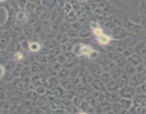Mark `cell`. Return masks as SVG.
I'll return each mask as SVG.
<instances>
[{
    "instance_id": "obj_57",
    "label": "cell",
    "mask_w": 146,
    "mask_h": 114,
    "mask_svg": "<svg viewBox=\"0 0 146 114\" xmlns=\"http://www.w3.org/2000/svg\"><path fill=\"white\" fill-rule=\"evenodd\" d=\"M92 31H93V34H94L96 37L102 35V34L104 33V30H103L100 27H97V28H93Z\"/></svg>"
},
{
    "instance_id": "obj_33",
    "label": "cell",
    "mask_w": 146,
    "mask_h": 114,
    "mask_svg": "<svg viewBox=\"0 0 146 114\" xmlns=\"http://www.w3.org/2000/svg\"><path fill=\"white\" fill-rule=\"evenodd\" d=\"M70 76V68H66V67H63L61 70L58 71L57 73V77L59 79L61 78H66V77Z\"/></svg>"
},
{
    "instance_id": "obj_34",
    "label": "cell",
    "mask_w": 146,
    "mask_h": 114,
    "mask_svg": "<svg viewBox=\"0 0 146 114\" xmlns=\"http://www.w3.org/2000/svg\"><path fill=\"white\" fill-rule=\"evenodd\" d=\"M34 58H35V61L40 63V64H46V63H48L47 55H44V54H40V53H37V54H34Z\"/></svg>"
},
{
    "instance_id": "obj_38",
    "label": "cell",
    "mask_w": 146,
    "mask_h": 114,
    "mask_svg": "<svg viewBox=\"0 0 146 114\" xmlns=\"http://www.w3.org/2000/svg\"><path fill=\"white\" fill-rule=\"evenodd\" d=\"M84 100H85V98H84V97H82L77 94V95H76L74 97V98L72 99V104H74V105H76L77 108H79L81 103L84 102Z\"/></svg>"
},
{
    "instance_id": "obj_61",
    "label": "cell",
    "mask_w": 146,
    "mask_h": 114,
    "mask_svg": "<svg viewBox=\"0 0 146 114\" xmlns=\"http://www.w3.org/2000/svg\"><path fill=\"white\" fill-rule=\"evenodd\" d=\"M136 70H137V73L138 72H143L144 71V68H145V66H144V64L143 63H141V64H138V66H136Z\"/></svg>"
},
{
    "instance_id": "obj_31",
    "label": "cell",
    "mask_w": 146,
    "mask_h": 114,
    "mask_svg": "<svg viewBox=\"0 0 146 114\" xmlns=\"http://www.w3.org/2000/svg\"><path fill=\"white\" fill-rule=\"evenodd\" d=\"M23 67H24V64H23L22 63H18V64H17L16 68H14V71L11 72L14 78H20V77H21Z\"/></svg>"
},
{
    "instance_id": "obj_28",
    "label": "cell",
    "mask_w": 146,
    "mask_h": 114,
    "mask_svg": "<svg viewBox=\"0 0 146 114\" xmlns=\"http://www.w3.org/2000/svg\"><path fill=\"white\" fill-rule=\"evenodd\" d=\"M24 53L26 52H24V51H19L14 53L12 56V59L17 63H22V61H24L26 57Z\"/></svg>"
},
{
    "instance_id": "obj_32",
    "label": "cell",
    "mask_w": 146,
    "mask_h": 114,
    "mask_svg": "<svg viewBox=\"0 0 146 114\" xmlns=\"http://www.w3.org/2000/svg\"><path fill=\"white\" fill-rule=\"evenodd\" d=\"M55 38H56V40L60 44H64V43L68 42L69 41V37L66 33H58Z\"/></svg>"
},
{
    "instance_id": "obj_9",
    "label": "cell",
    "mask_w": 146,
    "mask_h": 114,
    "mask_svg": "<svg viewBox=\"0 0 146 114\" xmlns=\"http://www.w3.org/2000/svg\"><path fill=\"white\" fill-rule=\"evenodd\" d=\"M87 68L83 64H80L72 68H70V76L74 78H80L84 75Z\"/></svg>"
},
{
    "instance_id": "obj_53",
    "label": "cell",
    "mask_w": 146,
    "mask_h": 114,
    "mask_svg": "<svg viewBox=\"0 0 146 114\" xmlns=\"http://www.w3.org/2000/svg\"><path fill=\"white\" fill-rule=\"evenodd\" d=\"M135 89H136V95L137 94L145 93H146V82L143 83L139 86L136 87Z\"/></svg>"
},
{
    "instance_id": "obj_50",
    "label": "cell",
    "mask_w": 146,
    "mask_h": 114,
    "mask_svg": "<svg viewBox=\"0 0 146 114\" xmlns=\"http://www.w3.org/2000/svg\"><path fill=\"white\" fill-rule=\"evenodd\" d=\"M72 10H74V7H73L72 4H71V2L67 1V2H66L65 4H64V7H63V11L65 13V14H68V13L71 12Z\"/></svg>"
},
{
    "instance_id": "obj_43",
    "label": "cell",
    "mask_w": 146,
    "mask_h": 114,
    "mask_svg": "<svg viewBox=\"0 0 146 114\" xmlns=\"http://www.w3.org/2000/svg\"><path fill=\"white\" fill-rule=\"evenodd\" d=\"M11 105H12V103L8 99L1 100V102H0V108L1 109L10 110Z\"/></svg>"
},
{
    "instance_id": "obj_41",
    "label": "cell",
    "mask_w": 146,
    "mask_h": 114,
    "mask_svg": "<svg viewBox=\"0 0 146 114\" xmlns=\"http://www.w3.org/2000/svg\"><path fill=\"white\" fill-rule=\"evenodd\" d=\"M123 107L120 102H115L113 103H111V111L113 112V113H121L123 111Z\"/></svg>"
},
{
    "instance_id": "obj_5",
    "label": "cell",
    "mask_w": 146,
    "mask_h": 114,
    "mask_svg": "<svg viewBox=\"0 0 146 114\" xmlns=\"http://www.w3.org/2000/svg\"><path fill=\"white\" fill-rule=\"evenodd\" d=\"M146 75L144 72H138L130 76L129 84L134 87H138L145 82Z\"/></svg>"
},
{
    "instance_id": "obj_29",
    "label": "cell",
    "mask_w": 146,
    "mask_h": 114,
    "mask_svg": "<svg viewBox=\"0 0 146 114\" xmlns=\"http://www.w3.org/2000/svg\"><path fill=\"white\" fill-rule=\"evenodd\" d=\"M124 71H125V74H127L130 76H131L134 75V74H135L137 73L136 67H135V66L127 62L126 65L124 67Z\"/></svg>"
},
{
    "instance_id": "obj_55",
    "label": "cell",
    "mask_w": 146,
    "mask_h": 114,
    "mask_svg": "<svg viewBox=\"0 0 146 114\" xmlns=\"http://www.w3.org/2000/svg\"><path fill=\"white\" fill-rule=\"evenodd\" d=\"M15 1L20 9H24L28 3V0H15Z\"/></svg>"
},
{
    "instance_id": "obj_8",
    "label": "cell",
    "mask_w": 146,
    "mask_h": 114,
    "mask_svg": "<svg viewBox=\"0 0 146 114\" xmlns=\"http://www.w3.org/2000/svg\"><path fill=\"white\" fill-rule=\"evenodd\" d=\"M11 39H12V37H11V34L9 32L8 30H7V31H1V36H0L1 50L6 49Z\"/></svg>"
},
{
    "instance_id": "obj_58",
    "label": "cell",
    "mask_w": 146,
    "mask_h": 114,
    "mask_svg": "<svg viewBox=\"0 0 146 114\" xmlns=\"http://www.w3.org/2000/svg\"><path fill=\"white\" fill-rule=\"evenodd\" d=\"M47 58H48V64H51L53 63H55L57 61V56L53 54H49L47 55Z\"/></svg>"
},
{
    "instance_id": "obj_51",
    "label": "cell",
    "mask_w": 146,
    "mask_h": 114,
    "mask_svg": "<svg viewBox=\"0 0 146 114\" xmlns=\"http://www.w3.org/2000/svg\"><path fill=\"white\" fill-rule=\"evenodd\" d=\"M48 88L45 86V85H38V86L36 87L35 91L38 93L39 95H44V94L46 93V91Z\"/></svg>"
},
{
    "instance_id": "obj_36",
    "label": "cell",
    "mask_w": 146,
    "mask_h": 114,
    "mask_svg": "<svg viewBox=\"0 0 146 114\" xmlns=\"http://www.w3.org/2000/svg\"><path fill=\"white\" fill-rule=\"evenodd\" d=\"M41 64L40 63L37 62L36 61H34L30 66L31 71L33 74H36L41 72Z\"/></svg>"
},
{
    "instance_id": "obj_30",
    "label": "cell",
    "mask_w": 146,
    "mask_h": 114,
    "mask_svg": "<svg viewBox=\"0 0 146 114\" xmlns=\"http://www.w3.org/2000/svg\"><path fill=\"white\" fill-rule=\"evenodd\" d=\"M65 20L69 21V22H71V24L74 22H75V21H78V15H77L76 11L74 9V10H72L71 12L68 13V14H66Z\"/></svg>"
},
{
    "instance_id": "obj_54",
    "label": "cell",
    "mask_w": 146,
    "mask_h": 114,
    "mask_svg": "<svg viewBox=\"0 0 146 114\" xmlns=\"http://www.w3.org/2000/svg\"><path fill=\"white\" fill-rule=\"evenodd\" d=\"M62 53V50H61V47L59 46H56V47H54V48H51L50 49V53L49 54H53V55H55L56 56H58L59 54H61Z\"/></svg>"
},
{
    "instance_id": "obj_16",
    "label": "cell",
    "mask_w": 146,
    "mask_h": 114,
    "mask_svg": "<svg viewBox=\"0 0 146 114\" xmlns=\"http://www.w3.org/2000/svg\"><path fill=\"white\" fill-rule=\"evenodd\" d=\"M133 101L135 106L146 107V95L145 94H137Z\"/></svg>"
},
{
    "instance_id": "obj_21",
    "label": "cell",
    "mask_w": 146,
    "mask_h": 114,
    "mask_svg": "<svg viewBox=\"0 0 146 114\" xmlns=\"http://www.w3.org/2000/svg\"><path fill=\"white\" fill-rule=\"evenodd\" d=\"M94 78H95L93 76V75L91 74V72H90L88 69H86V72L84 73V75L81 77L80 79H81V82L82 83V84H91V82H92L93 81H94Z\"/></svg>"
},
{
    "instance_id": "obj_48",
    "label": "cell",
    "mask_w": 146,
    "mask_h": 114,
    "mask_svg": "<svg viewBox=\"0 0 146 114\" xmlns=\"http://www.w3.org/2000/svg\"><path fill=\"white\" fill-rule=\"evenodd\" d=\"M38 21H39V19L38 18V17H37V16L34 13L29 14L28 21H27V23H28V24L34 25V24H36V22H38Z\"/></svg>"
},
{
    "instance_id": "obj_25",
    "label": "cell",
    "mask_w": 146,
    "mask_h": 114,
    "mask_svg": "<svg viewBox=\"0 0 146 114\" xmlns=\"http://www.w3.org/2000/svg\"><path fill=\"white\" fill-rule=\"evenodd\" d=\"M129 80H130V76L128 75L127 74H125V72L116 80L117 82H118V85H119L120 88L121 87L124 86L125 85H128L129 84Z\"/></svg>"
},
{
    "instance_id": "obj_60",
    "label": "cell",
    "mask_w": 146,
    "mask_h": 114,
    "mask_svg": "<svg viewBox=\"0 0 146 114\" xmlns=\"http://www.w3.org/2000/svg\"><path fill=\"white\" fill-rule=\"evenodd\" d=\"M146 113V107L135 106V113Z\"/></svg>"
},
{
    "instance_id": "obj_35",
    "label": "cell",
    "mask_w": 146,
    "mask_h": 114,
    "mask_svg": "<svg viewBox=\"0 0 146 114\" xmlns=\"http://www.w3.org/2000/svg\"><path fill=\"white\" fill-rule=\"evenodd\" d=\"M145 45L143 42H139L137 44V45L135 46V51L136 54L139 55L143 56L145 54Z\"/></svg>"
},
{
    "instance_id": "obj_7",
    "label": "cell",
    "mask_w": 146,
    "mask_h": 114,
    "mask_svg": "<svg viewBox=\"0 0 146 114\" xmlns=\"http://www.w3.org/2000/svg\"><path fill=\"white\" fill-rule=\"evenodd\" d=\"M12 38H18L24 33V25L20 23L15 22L8 30Z\"/></svg>"
},
{
    "instance_id": "obj_24",
    "label": "cell",
    "mask_w": 146,
    "mask_h": 114,
    "mask_svg": "<svg viewBox=\"0 0 146 114\" xmlns=\"http://www.w3.org/2000/svg\"><path fill=\"white\" fill-rule=\"evenodd\" d=\"M71 27H72L71 23L64 19L58 27V33H66V34L71 29Z\"/></svg>"
},
{
    "instance_id": "obj_37",
    "label": "cell",
    "mask_w": 146,
    "mask_h": 114,
    "mask_svg": "<svg viewBox=\"0 0 146 114\" xmlns=\"http://www.w3.org/2000/svg\"><path fill=\"white\" fill-rule=\"evenodd\" d=\"M37 7H38V4H35V3L34 2H31V1H28V3H27V6H26L24 9H25L29 14H33V13L35 12Z\"/></svg>"
},
{
    "instance_id": "obj_40",
    "label": "cell",
    "mask_w": 146,
    "mask_h": 114,
    "mask_svg": "<svg viewBox=\"0 0 146 114\" xmlns=\"http://www.w3.org/2000/svg\"><path fill=\"white\" fill-rule=\"evenodd\" d=\"M93 31L90 29V28H84L79 32V36L82 38H89L91 36Z\"/></svg>"
},
{
    "instance_id": "obj_45",
    "label": "cell",
    "mask_w": 146,
    "mask_h": 114,
    "mask_svg": "<svg viewBox=\"0 0 146 114\" xmlns=\"http://www.w3.org/2000/svg\"><path fill=\"white\" fill-rule=\"evenodd\" d=\"M65 111L66 113H75L81 112L79 108H77L74 104H71V105H68L67 106H66Z\"/></svg>"
},
{
    "instance_id": "obj_14",
    "label": "cell",
    "mask_w": 146,
    "mask_h": 114,
    "mask_svg": "<svg viewBox=\"0 0 146 114\" xmlns=\"http://www.w3.org/2000/svg\"><path fill=\"white\" fill-rule=\"evenodd\" d=\"M80 64H81V57L76 56L74 58H66L63 64V66L68 68H72Z\"/></svg>"
},
{
    "instance_id": "obj_56",
    "label": "cell",
    "mask_w": 146,
    "mask_h": 114,
    "mask_svg": "<svg viewBox=\"0 0 146 114\" xmlns=\"http://www.w3.org/2000/svg\"><path fill=\"white\" fill-rule=\"evenodd\" d=\"M70 41L71 44H74V46H75V45H77V44H79L82 43V38L80 36L74 37V38H69V41Z\"/></svg>"
},
{
    "instance_id": "obj_15",
    "label": "cell",
    "mask_w": 146,
    "mask_h": 114,
    "mask_svg": "<svg viewBox=\"0 0 146 114\" xmlns=\"http://www.w3.org/2000/svg\"><path fill=\"white\" fill-rule=\"evenodd\" d=\"M121 99V96L119 95L118 92H106V100L110 103H113L115 102H120Z\"/></svg>"
},
{
    "instance_id": "obj_27",
    "label": "cell",
    "mask_w": 146,
    "mask_h": 114,
    "mask_svg": "<svg viewBox=\"0 0 146 114\" xmlns=\"http://www.w3.org/2000/svg\"><path fill=\"white\" fill-rule=\"evenodd\" d=\"M120 103H121L123 108L125 110H127V111H128V109H130V108L134 105L133 99H130V98H121V101H120Z\"/></svg>"
},
{
    "instance_id": "obj_18",
    "label": "cell",
    "mask_w": 146,
    "mask_h": 114,
    "mask_svg": "<svg viewBox=\"0 0 146 114\" xmlns=\"http://www.w3.org/2000/svg\"><path fill=\"white\" fill-rule=\"evenodd\" d=\"M24 34L28 37L29 39L34 37L35 34V31H34V25L27 23L24 25Z\"/></svg>"
},
{
    "instance_id": "obj_2",
    "label": "cell",
    "mask_w": 146,
    "mask_h": 114,
    "mask_svg": "<svg viewBox=\"0 0 146 114\" xmlns=\"http://www.w3.org/2000/svg\"><path fill=\"white\" fill-rule=\"evenodd\" d=\"M106 54L108 57V58L111 59L117 66L124 68L125 66L126 65V58H125L121 53L115 51H110L108 52H106Z\"/></svg>"
},
{
    "instance_id": "obj_39",
    "label": "cell",
    "mask_w": 146,
    "mask_h": 114,
    "mask_svg": "<svg viewBox=\"0 0 146 114\" xmlns=\"http://www.w3.org/2000/svg\"><path fill=\"white\" fill-rule=\"evenodd\" d=\"M94 96L95 97L96 99L98 101V103L101 101H105L106 100V92H102V91H94L92 93Z\"/></svg>"
},
{
    "instance_id": "obj_52",
    "label": "cell",
    "mask_w": 146,
    "mask_h": 114,
    "mask_svg": "<svg viewBox=\"0 0 146 114\" xmlns=\"http://www.w3.org/2000/svg\"><path fill=\"white\" fill-rule=\"evenodd\" d=\"M68 36L69 37V38H74V37H77V36H79V31H77V30L74 29L71 27V29L66 33Z\"/></svg>"
},
{
    "instance_id": "obj_47",
    "label": "cell",
    "mask_w": 146,
    "mask_h": 114,
    "mask_svg": "<svg viewBox=\"0 0 146 114\" xmlns=\"http://www.w3.org/2000/svg\"><path fill=\"white\" fill-rule=\"evenodd\" d=\"M135 48H134V47L128 46V47H127L126 49H125V51H123L121 54H122L123 56L125 58H126V59H127V58H128L129 56H131L132 54H135Z\"/></svg>"
},
{
    "instance_id": "obj_19",
    "label": "cell",
    "mask_w": 146,
    "mask_h": 114,
    "mask_svg": "<svg viewBox=\"0 0 146 114\" xmlns=\"http://www.w3.org/2000/svg\"><path fill=\"white\" fill-rule=\"evenodd\" d=\"M106 85L107 91H110V92H118L119 91L120 86L116 80H111V81L106 84Z\"/></svg>"
},
{
    "instance_id": "obj_1",
    "label": "cell",
    "mask_w": 146,
    "mask_h": 114,
    "mask_svg": "<svg viewBox=\"0 0 146 114\" xmlns=\"http://www.w3.org/2000/svg\"><path fill=\"white\" fill-rule=\"evenodd\" d=\"M134 35L131 31L122 26H115L111 29V36L115 40H125Z\"/></svg>"
},
{
    "instance_id": "obj_26",
    "label": "cell",
    "mask_w": 146,
    "mask_h": 114,
    "mask_svg": "<svg viewBox=\"0 0 146 114\" xmlns=\"http://www.w3.org/2000/svg\"><path fill=\"white\" fill-rule=\"evenodd\" d=\"M124 72H125L124 71V68H121V67L118 66H115L113 69H112L110 71L113 77V79L114 80L118 79Z\"/></svg>"
},
{
    "instance_id": "obj_11",
    "label": "cell",
    "mask_w": 146,
    "mask_h": 114,
    "mask_svg": "<svg viewBox=\"0 0 146 114\" xmlns=\"http://www.w3.org/2000/svg\"><path fill=\"white\" fill-rule=\"evenodd\" d=\"M91 85L94 91H102V92H106L107 91L106 84L101 78H94V81L91 82Z\"/></svg>"
},
{
    "instance_id": "obj_42",
    "label": "cell",
    "mask_w": 146,
    "mask_h": 114,
    "mask_svg": "<svg viewBox=\"0 0 146 114\" xmlns=\"http://www.w3.org/2000/svg\"><path fill=\"white\" fill-rule=\"evenodd\" d=\"M101 78L105 84H107V83H108L109 81H111V80H113V77L112 76H111V74L109 71H104V73L102 74V75H101V78Z\"/></svg>"
},
{
    "instance_id": "obj_49",
    "label": "cell",
    "mask_w": 146,
    "mask_h": 114,
    "mask_svg": "<svg viewBox=\"0 0 146 114\" xmlns=\"http://www.w3.org/2000/svg\"><path fill=\"white\" fill-rule=\"evenodd\" d=\"M91 107V105H90L89 103L88 102V101H86V100H84V102L81 103V106H80L79 109L80 111H81V112H83V113H87L88 112V109H89Z\"/></svg>"
},
{
    "instance_id": "obj_13",
    "label": "cell",
    "mask_w": 146,
    "mask_h": 114,
    "mask_svg": "<svg viewBox=\"0 0 146 114\" xmlns=\"http://www.w3.org/2000/svg\"><path fill=\"white\" fill-rule=\"evenodd\" d=\"M29 13L25 9H20L17 12V17H16V22L20 23V24L24 25L27 24L28 21Z\"/></svg>"
},
{
    "instance_id": "obj_46",
    "label": "cell",
    "mask_w": 146,
    "mask_h": 114,
    "mask_svg": "<svg viewBox=\"0 0 146 114\" xmlns=\"http://www.w3.org/2000/svg\"><path fill=\"white\" fill-rule=\"evenodd\" d=\"M85 99L86 100V101L89 103L90 105L93 107H96L97 105V104L98 103V101L96 99L95 97L94 96V95H93L92 93L86 97Z\"/></svg>"
},
{
    "instance_id": "obj_23",
    "label": "cell",
    "mask_w": 146,
    "mask_h": 114,
    "mask_svg": "<svg viewBox=\"0 0 146 114\" xmlns=\"http://www.w3.org/2000/svg\"><path fill=\"white\" fill-rule=\"evenodd\" d=\"M41 4L45 6L48 9L53 10L58 5V0H41Z\"/></svg>"
},
{
    "instance_id": "obj_12",
    "label": "cell",
    "mask_w": 146,
    "mask_h": 114,
    "mask_svg": "<svg viewBox=\"0 0 146 114\" xmlns=\"http://www.w3.org/2000/svg\"><path fill=\"white\" fill-rule=\"evenodd\" d=\"M39 96L40 95L35 90L26 91L23 93V97H24V100H27V101L37 102Z\"/></svg>"
},
{
    "instance_id": "obj_44",
    "label": "cell",
    "mask_w": 146,
    "mask_h": 114,
    "mask_svg": "<svg viewBox=\"0 0 146 114\" xmlns=\"http://www.w3.org/2000/svg\"><path fill=\"white\" fill-rule=\"evenodd\" d=\"M74 44H71L70 41L68 42H66L64 44H62L60 45L61 50H62V52H66V51H73V48H74Z\"/></svg>"
},
{
    "instance_id": "obj_10",
    "label": "cell",
    "mask_w": 146,
    "mask_h": 114,
    "mask_svg": "<svg viewBox=\"0 0 146 114\" xmlns=\"http://www.w3.org/2000/svg\"><path fill=\"white\" fill-rule=\"evenodd\" d=\"M6 49L9 51V52H11V54H14V53L17 52V51H23L22 48H21V43L19 42L17 38H12V39L11 40V41H10Z\"/></svg>"
},
{
    "instance_id": "obj_4",
    "label": "cell",
    "mask_w": 146,
    "mask_h": 114,
    "mask_svg": "<svg viewBox=\"0 0 146 114\" xmlns=\"http://www.w3.org/2000/svg\"><path fill=\"white\" fill-rule=\"evenodd\" d=\"M34 14L38 17V18L41 21L51 19V11L42 4L38 5Z\"/></svg>"
},
{
    "instance_id": "obj_20",
    "label": "cell",
    "mask_w": 146,
    "mask_h": 114,
    "mask_svg": "<svg viewBox=\"0 0 146 114\" xmlns=\"http://www.w3.org/2000/svg\"><path fill=\"white\" fill-rule=\"evenodd\" d=\"M113 38H111V36L107 35L106 34H103L102 35L96 37V41H98V44L101 46H106L109 44Z\"/></svg>"
},
{
    "instance_id": "obj_3",
    "label": "cell",
    "mask_w": 146,
    "mask_h": 114,
    "mask_svg": "<svg viewBox=\"0 0 146 114\" xmlns=\"http://www.w3.org/2000/svg\"><path fill=\"white\" fill-rule=\"evenodd\" d=\"M118 93L121 95V98L133 99L134 97L136 95V89H135V87L128 84V85L121 87Z\"/></svg>"
},
{
    "instance_id": "obj_22",
    "label": "cell",
    "mask_w": 146,
    "mask_h": 114,
    "mask_svg": "<svg viewBox=\"0 0 146 114\" xmlns=\"http://www.w3.org/2000/svg\"><path fill=\"white\" fill-rule=\"evenodd\" d=\"M48 88H52L60 85V79L57 76H50L47 79Z\"/></svg>"
},
{
    "instance_id": "obj_62",
    "label": "cell",
    "mask_w": 146,
    "mask_h": 114,
    "mask_svg": "<svg viewBox=\"0 0 146 114\" xmlns=\"http://www.w3.org/2000/svg\"><path fill=\"white\" fill-rule=\"evenodd\" d=\"M9 0H1V3H6V2H7Z\"/></svg>"
},
{
    "instance_id": "obj_6",
    "label": "cell",
    "mask_w": 146,
    "mask_h": 114,
    "mask_svg": "<svg viewBox=\"0 0 146 114\" xmlns=\"http://www.w3.org/2000/svg\"><path fill=\"white\" fill-rule=\"evenodd\" d=\"M96 109L98 113H113L111 111V103L108 102L106 100L98 103L96 106Z\"/></svg>"
},
{
    "instance_id": "obj_59",
    "label": "cell",
    "mask_w": 146,
    "mask_h": 114,
    "mask_svg": "<svg viewBox=\"0 0 146 114\" xmlns=\"http://www.w3.org/2000/svg\"><path fill=\"white\" fill-rule=\"evenodd\" d=\"M66 56L64 55V54L63 52L57 56V61L61 64H64V61H66Z\"/></svg>"
},
{
    "instance_id": "obj_17",
    "label": "cell",
    "mask_w": 146,
    "mask_h": 114,
    "mask_svg": "<svg viewBox=\"0 0 146 114\" xmlns=\"http://www.w3.org/2000/svg\"><path fill=\"white\" fill-rule=\"evenodd\" d=\"M143 58L141 57V56L136 54V53L132 54L131 56L127 58V62L129 63V64H133V65L135 66H138V64L143 63Z\"/></svg>"
}]
</instances>
